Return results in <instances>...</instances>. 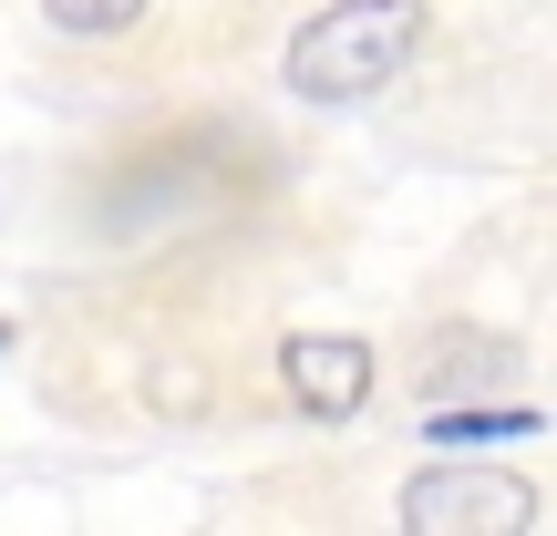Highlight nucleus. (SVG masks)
Instances as JSON below:
<instances>
[{"label": "nucleus", "mask_w": 557, "mask_h": 536, "mask_svg": "<svg viewBox=\"0 0 557 536\" xmlns=\"http://www.w3.org/2000/svg\"><path fill=\"white\" fill-rule=\"evenodd\" d=\"M423 41V0H341L289 41V94L299 103H361L413 62Z\"/></svg>", "instance_id": "1"}, {"label": "nucleus", "mask_w": 557, "mask_h": 536, "mask_svg": "<svg viewBox=\"0 0 557 536\" xmlns=\"http://www.w3.org/2000/svg\"><path fill=\"white\" fill-rule=\"evenodd\" d=\"M537 526V485L506 464H423L403 485V536H527Z\"/></svg>", "instance_id": "2"}, {"label": "nucleus", "mask_w": 557, "mask_h": 536, "mask_svg": "<svg viewBox=\"0 0 557 536\" xmlns=\"http://www.w3.org/2000/svg\"><path fill=\"white\" fill-rule=\"evenodd\" d=\"M278 382H289L299 413L351 423L361 402H372V351H361V340H331V331H299L289 351H278Z\"/></svg>", "instance_id": "4"}, {"label": "nucleus", "mask_w": 557, "mask_h": 536, "mask_svg": "<svg viewBox=\"0 0 557 536\" xmlns=\"http://www.w3.org/2000/svg\"><path fill=\"white\" fill-rule=\"evenodd\" d=\"M41 11H52V32H73V41H114V32L145 21V0H41Z\"/></svg>", "instance_id": "5"}, {"label": "nucleus", "mask_w": 557, "mask_h": 536, "mask_svg": "<svg viewBox=\"0 0 557 536\" xmlns=\"http://www.w3.org/2000/svg\"><path fill=\"white\" fill-rule=\"evenodd\" d=\"M537 434V413H496V402H475V413H434V444H527Z\"/></svg>", "instance_id": "6"}, {"label": "nucleus", "mask_w": 557, "mask_h": 536, "mask_svg": "<svg viewBox=\"0 0 557 536\" xmlns=\"http://www.w3.org/2000/svg\"><path fill=\"white\" fill-rule=\"evenodd\" d=\"M485 392H517V340L475 331V320H444V331L423 340V402H434V413H475Z\"/></svg>", "instance_id": "3"}, {"label": "nucleus", "mask_w": 557, "mask_h": 536, "mask_svg": "<svg viewBox=\"0 0 557 536\" xmlns=\"http://www.w3.org/2000/svg\"><path fill=\"white\" fill-rule=\"evenodd\" d=\"M0 351H11V331H0Z\"/></svg>", "instance_id": "7"}]
</instances>
